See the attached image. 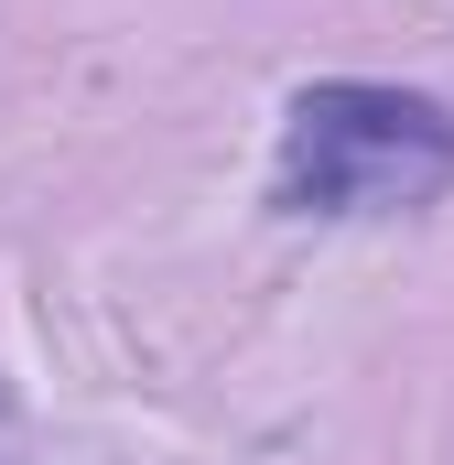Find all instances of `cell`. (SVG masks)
<instances>
[{"mask_svg": "<svg viewBox=\"0 0 454 465\" xmlns=\"http://www.w3.org/2000/svg\"><path fill=\"white\" fill-rule=\"evenodd\" d=\"M454 184V109L379 76H314L281 109L271 206L281 217H411Z\"/></svg>", "mask_w": 454, "mask_h": 465, "instance_id": "1", "label": "cell"}]
</instances>
